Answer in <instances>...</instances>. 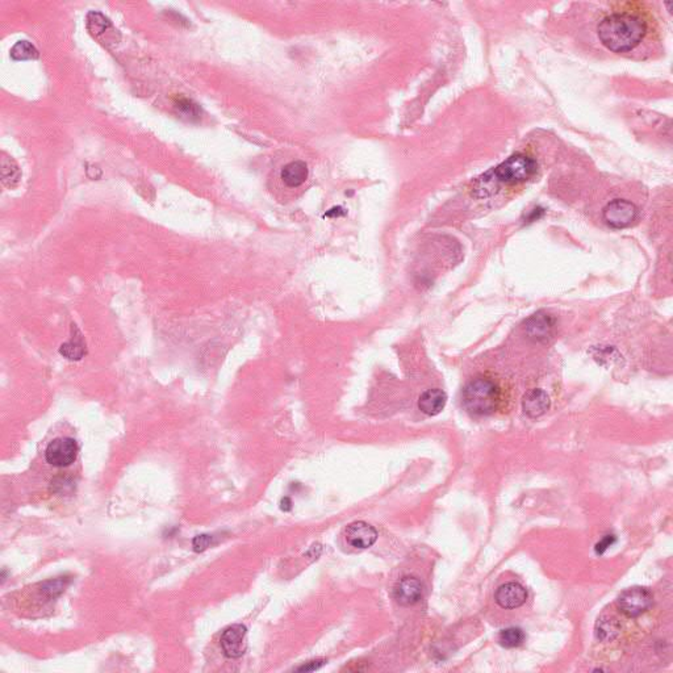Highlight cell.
<instances>
[{
    "label": "cell",
    "mask_w": 673,
    "mask_h": 673,
    "mask_svg": "<svg viewBox=\"0 0 673 673\" xmlns=\"http://www.w3.org/2000/svg\"><path fill=\"white\" fill-rule=\"evenodd\" d=\"M345 539H346L347 545H350L351 547L365 550L375 545L377 531L370 523L358 521L347 526L345 530Z\"/></svg>",
    "instance_id": "obj_8"
},
{
    "label": "cell",
    "mask_w": 673,
    "mask_h": 673,
    "mask_svg": "<svg viewBox=\"0 0 673 673\" xmlns=\"http://www.w3.org/2000/svg\"><path fill=\"white\" fill-rule=\"evenodd\" d=\"M538 164L530 155H511L507 161L496 166L493 170L483 175L484 183H496L505 186H519L522 183L529 182L531 178L537 174Z\"/></svg>",
    "instance_id": "obj_3"
},
{
    "label": "cell",
    "mask_w": 673,
    "mask_h": 673,
    "mask_svg": "<svg viewBox=\"0 0 673 673\" xmlns=\"http://www.w3.org/2000/svg\"><path fill=\"white\" fill-rule=\"evenodd\" d=\"M495 598L500 607L511 610L526 602L528 592L519 583H507L497 589Z\"/></svg>",
    "instance_id": "obj_9"
},
{
    "label": "cell",
    "mask_w": 673,
    "mask_h": 673,
    "mask_svg": "<svg viewBox=\"0 0 673 673\" xmlns=\"http://www.w3.org/2000/svg\"><path fill=\"white\" fill-rule=\"evenodd\" d=\"M447 403V394L442 389L434 388L425 391L418 400V408L426 416H437L441 413Z\"/></svg>",
    "instance_id": "obj_13"
},
{
    "label": "cell",
    "mask_w": 673,
    "mask_h": 673,
    "mask_svg": "<svg viewBox=\"0 0 673 673\" xmlns=\"http://www.w3.org/2000/svg\"><path fill=\"white\" fill-rule=\"evenodd\" d=\"M597 36L612 53L631 57L654 42L657 23L643 3H622L598 21Z\"/></svg>",
    "instance_id": "obj_1"
},
{
    "label": "cell",
    "mask_w": 673,
    "mask_h": 673,
    "mask_svg": "<svg viewBox=\"0 0 673 673\" xmlns=\"http://www.w3.org/2000/svg\"><path fill=\"white\" fill-rule=\"evenodd\" d=\"M653 605L651 592L643 587L629 588L618 597L619 610L627 617L642 616Z\"/></svg>",
    "instance_id": "obj_6"
},
{
    "label": "cell",
    "mask_w": 673,
    "mask_h": 673,
    "mask_svg": "<svg viewBox=\"0 0 673 673\" xmlns=\"http://www.w3.org/2000/svg\"><path fill=\"white\" fill-rule=\"evenodd\" d=\"M248 630L243 625L229 626L222 633V653L229 659H238L246 653L248 642H246Z\"/></svg>",
    "instance_id": "obj_7"
},
{
    "label": "cell",
    "mask_w": 673,
    "mask_h": 673,
    "mask_svg": "<svg viewBox=\"0 0 673 673\" xmlns=\"http://www.w3.org/2000/svg\"><path fill=\"white\" fill-rule=\"evenodd\" d=\"M616 542L614 535H606L605 538L601 539L596 545L597 554H604L607 548L610 547Z\"/></svg>",
    "instance_id": "obj_23"
},
{
    "label": "cell",
    "mask_w": 673,
    "mask_h": 673,
    "mask_svg": "<svg viewBox=\"0 0 673 673\" xmlns=\"http://www.w3.org/2000/svg\"><path fill=\"white\" fill-rule=\"evenodd\" d=\"M322 664H324V662H320V660H317V662H309V663H307V665L304 664L303 667L298 668V671H305V672H309V671H316V669H318V668H320Z\"/></svg>",
    "instance_id": "obj_24"
},
{
    "label": "cell",
    "mask_w": 673,
    "mask_h": 673,
    "mask_svg": "<svg viewBox=\"0 0 673 673\" xmlns=\"http://www.w3.org/2000/svg\"><path fill=\"white\" fill-rule=\"evenodd\" d=\"M66 587V581L65 580H54V581H48L42 586V590L45 593H48L49 596H58L63 589Z\"/></svg>",
    "instance_id": "obj_21"
},
{
    "label": "cell",
    "mask_w": 673,
    "mask_h": 673,
    "mask_svg": "<svg viewBox=\"0 0 673 673\" xmlns=\"http://www.w3.org/2000/svg\"><path fill=\"white\" fill-rule=\"evenodd\" d=\"M621 631V626L617 622L616 619L610 617H604L598 619L596 625V635L598 639L604 642H612L614 641Z\"/></svg>",
    "instance_id": "obj_15"
},
{
    "label": "cell",
    "mask_w": 673,
    "mask_h": 673,
    "mask_svg": "<svg viewBox=\"0 0 673 673\" xmlns=\"http://www.w3.org/2000/svg\"><path fill=\"white\" fill-rule=\"evenodd\" d=\"M555 327V321L547 313L539 312L526 321V333L537 341H545L551 336Z\"/></svg>",
    "instance_id": "obj_12"
},
{
    "label": "cell",
    "mask_w": 673,
    "mask_h": 673,
    "mask_svg": "<svg viewBox=\"0 0 673 673\" xmlns=\"http://www.w3.org/2000/svg\"><path fill=\"white\" fill-rule=\"evenodd\" d=\"M308 166L303 161H293L281 169L280 179L289 188H298L308 179Z\"/></svg>",
    "instance_id": "obj_14"
},
{
    "label": "cell",
    "mask_w": 673,
    "mask_h": 673,
    "mask_svg": "<svg viewBox=\"0 0 673 673\" xmlns=\"http://www.w3.org/2000/svg\"><path fill=\"white\" fill-rule=\"evenodd\" d=\"M638 214L639 211L634 202L624 199H616L606 204L602 212L606 224L614 229H625L631 226L638 220Z\"/></svg>",
    "instance_id": "obj_5"
},
{
    "label": "cell",
    "mask_w": 673,
    "mask_h": 673,
    "mask_svg": "<svg viewBox=\"0 0 673 673\" xmlns=\"http://www.w3.org/2000/svg\"><path fill=\"white\" fill-rule=\"evenodd\" d=\"M1 175L3 181L10 186H13L19 182L20 171L18 164H15L11 158L3 157L1 158Z\"/></svg>",
    "instance_id": "obj_20"
},
{
    "label": "cell",
    "mask_w": 673,
    "mask_h": 673,
    "mask_svg": "<svg viewBox=\"0 0 673 673\" xmlns=\"http://www.w3.org/2000/svg\"><path fill=\"white\" fill-rule=\"evenodd\" d=\"M87 28L92 36L99 37L100 35H103L106 32L107 29L111 28V23L102 13L90 12L88 16H87Z\"/></svg>",
    "instance_id": "obj_18"
},
{
    "label": "cell",
    "mask_w": 673,
    "mask_h": 673,
    "mask_svg": "<svg viewBox=\"0 0 673 673\" xmlns=\"http://www.w3.org/2000/svg\"><path fill=\"white\" fill-rule=\"evenodd\" d=\"M11 57L15 61H29V59H37L39 58V51L28 41H19L11 49Z\"/></svg>",
    "instance_id": "obj_17"
},
{
    "label": "cell",
    "mask_w": 673,
    "mask_h": 673,
    "mask_svg": "<svg viewBox=\"0 0 673 673\" xmlns=\"http://www.w3.org/2000/svg\"><path fill=\"white\" fill-rule=\"evenodd\" d=\"M463 405L472 416L493 414L502 403V392L496 380L479 375L470 380L463 389Z\"/></svg>",
    "instance_id": "obj_2"
},
{
    "label": "cell",
    "mask_w": 673,
    "mask_h": 673,
    "mask_svg": "<svg viewBox=\"0 0 673 673\" xmlns=\"http://www.w3.org/2000/svg\"><path fill=\"white\" fill-rule=\"evenodd\" d=\"M421 597H423V584L416 577H404L394 587V598L397 600L400 605H414L421 600Z\"/></svg>",
    "instance_id": "obj_10"
},
{
    "label": "cell",
    "mask_w": 673,
    "mask_h": 673,
    "mask_svg": "<svg viewBox=\"0 0 673 673\" xmlns=\"http://www.w3.org/2000/svg\"><path fill=\"white\" fill-rule=\"evenodd\" d=\"M525 641V634L519 627H509L501 631L499 635V643L505 648H514L522 645Z\"/></svg>",
    "instance_id": "obj_16"
},
{
    "label": "cell",
    "mask_w": 673,
    "mask_h": 673,
    "mask_svg": "<svg viewBox=\"0 0 673 673\" xmlns=\"http://www.w3.org/2000/svg\"><path fill=\"white\" fill-rule=\"evenodd\" d=\"M522 409L530 418H538L550 409V397L542 389H531L523 396Z\"/></svg>",
    "instance_id": "obj_11"
},
{
    "label": "cell",
    "mask_w": 673,
    "mask_h": 673,
    "mask_svg": "<svg viewBox=\"0 0 673 673\" xmlns=\"http://www.w3.org/2000/svg\"><path fill=\"white\" fill-rule=\"evenodd\" d=\"M78 443L71 437H59L45 449V461L53 467L65 468L77 461Z\"/></svg>",
    "instance_id": "obj_4"
},
{
    "label": "cell",
    "mask_w": 673,
    "mask_h": 673,
    "mask_svg": "<svg viewBox=\"0 0 673 673\" xmlns=\"http://www.w3.org/2000/svg\"><path fill=\"white\" fill-rule=\"evenodd\" d=\"M212 537L208 534H202L193 539V551L196 552H202L212 545Z\"/></svg>",
    "instance_id": "obj_22"
},
{
    "label": "cell",
    "mask_w": 673,
    "mask_h": 673,
    "mask_svg": "<svg viewBox=\"0 0 673 673\" xmlns=\"http://www.w3.org/2000/svg\"><path fill=\"white\" fill-rule=\"evenodd\" d=\"M174 107H175V109H176L181 115L187 117V119L195 120V119H199V117H200V108H199V106H198L196 103H193V100L187 99V97H175Z\"/></svg>",
    "instance_id": "obj_19"
}]
</instances>
